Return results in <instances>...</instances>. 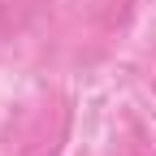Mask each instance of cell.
<instances>
[{
    "label": "cell",
    "instance_id": "obj_1",
    "mask_svg": "<svg viewBox=\"0 0 156 156\" xmlns=\"http://www.w3.org/2000/svg\"><path fill=\"white\" fill-rule=\"evenodd\" d=\"M48 0H0V30L5 35H17V30H26L39 9H44Z\"/></svg>",
    "mask_w": 156,
    "mask_h": 156
},
{
    "label": "cell",
    "instance_id": "obj_2",
    "mask_svg": "<svg viewBox=\"0 0 156 156\" xmlns=\"http://www.w3.org/2000/svg\"><path fill=\"white\" fill-rule=\"evenodd\" d=\"M152 83H156V74H152Z\"/></svg>",
    "mask_w": 156,
    "mask_h": 156
}]
</instances>
